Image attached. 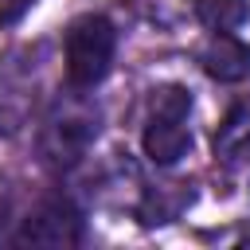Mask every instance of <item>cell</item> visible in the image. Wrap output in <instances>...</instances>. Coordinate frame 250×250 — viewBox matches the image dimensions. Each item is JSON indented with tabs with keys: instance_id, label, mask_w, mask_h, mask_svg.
Wrapping results in <instances>:
<instances>
[{
	"instance_id": "obj_1",
	"label": "cell",
	"mask_w": 250,
	"mask_h": 250,
	"mask_svg": "<svg viewBox=\"0 0 250 250\" xmlns=\"http://www.w3.org/2000/svg\"><path fill=\"white\" fill-rule=\"evenodd\" d=\"M98 129H102V109L94 105L90 90L70 86V94L51 102V109L39 125V156L51 168L66 172L90 152V145L98 141Z\"/></svg>"
},
{
	"instance_id": "obj_5",
	"label": "cell",
	"mask_w": 250,
	"mask_h": 250,
	"mask_svg": "<svg viewBox=\"0 0 250 250\" xmlns=\"http://www.w3.org/2000/svg\"><path fill=\"white\" fill-rule=\"evenodd\" d=\"M82 234H86V223H82V211L74 207V199L70 195H47L27 219H20V230L12 234V242L62 250V246H78Z\"/></svg>"
},
{
	"instance_id": "obj_8",
	"label": "cell",
	"mask_w": 250,
	"mask_h": 250,
	"mask_svg": "<svg viewBox=\"0 0 250 250\" xmlns=\"http://www.w3.org/2000/svg\"><path fill=\"white\" fill-rule=\"evenodd\" d=\"M188 203H191V191L145 188V195H141V203H137V219H141L145 227H152V223H168V219H176Z\"/></svg>"
},
{
	"instance_id": "obj_6",
	"label": "cell",
	"mask_w": 250,
	"mask_h": 250,
	"mask_svg": "<svg viewBox=\"0 0 250 250\" xmlns=\"http://www.w3.org/2000/svg\"><path fill=\"white\" fill-rule=\"evenodd\" d=\"M199 66L215 82H242L250 78V43H242L234 31H215L199 47Z\"/></svg>"
},
{
	"instance_id": "obj_3",
	"label": "cell",
	"mask_w": 250,
	"mask_h": 250,
	"mask_svg": "<svg viewBox=\"0 0 250 250\" xmlns=\"http://www.w3.org/2000/svg\"><path fill=\"white\" fill-rule=\"evenodd\" d=\"M113 55H117V31H113L109 16H102V12L78 16L66 27V39H62L66 86H74V90L102 86L105 74L113 70Z\"/></svg>"
},
{
	"instance_id": "obj_4",
	"label": "cell",
	"mask_w": 250,
	"mask_h": 250,
	"mask_svg": "<svg viewBox=\"0 0 250 250\" xmlns=\"http://www.w3.org/2000/svg\"><path fill=\"white\" fill-rule=\"evenodd\" d=\"M39 102V47H12L0 55V141L16 137Z\"/></svg>"
},
{
	"instance_id": "obj_7",
	"label": "cell",
	"mask_w": 250,
	"mask_h": 250,
	"mask_svg": "<svg viewBox=\"0 0 250 250\" xmlns=\"http://www.w3.org/2000/svg\"><path fill=\"white\" fill-rule=\"evenodd\" d=\"M215 160L234 168V172H250V105H234L223 125L215 129Z\"/></svg>"
},
{
	"instance_id": "obj_9",
	"label": "cell",
	"mask_w": 250,
	"mask_h": 250,
	"mask_svg": "<svg viewBox=\"0 0 250 250\" xmlns=\"http://www.w3.org/2000/svg\"><path fill=\"white\" fill-rule=\"evenodd\" d=\"M195 20L211 31H238L250 20L246 0H195Z\"/></svg>"
},
{
	"instance_id": "obj_2",
	"label": "cell",
	"mask_w": 250,
	"mask_h": 250,
	"mask_svg": "<svg viewBox=\"0 0 250 250\" xmlns=\"http://www.w3.org/2000/svg\"><path fill=\"white\" fill-rule=\"evenodd\" d=\"M191 90L188 86H156L148 94V117L141 129V148L156 168H172L191 148Z\"/></svg>"
},
{
	"instance_id": "obj_11",
	"label": "cell",
	"mask_w": 250,
	"mask_h": 250,
	"mask_svg": "<svg viewBox=\"0 0 250 250\" xmlns=\"http://www.w3.org/2000/svg\"><path fill=\"white\" fill-rule=\"evenodd\" d=\"M12 215H16V207H12V188H8V180L0 176V242L8 238V223H12Z\"/></svg>"
},
{
	"instance_id": "obj_10",
	"label": "cell",
	"mask_w": 250,
	"mask_h": 250,
	"mask_svg": "<svg viewBox=\"0 0 250 250\" xmlns=\"http://www.w3.org/2000/svg\"><path fill=\"white\" fill-rule=\"evenodd\" d=\"M31 4H35V0H0V27L20 23V20L31 12Z\"/></svg>"
}]
</instances>
